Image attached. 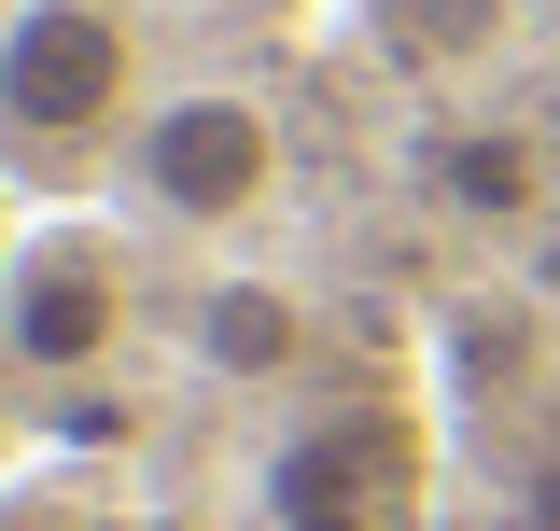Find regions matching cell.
<instances>
[{
    "mask_svg": "<svg viewBox=\"0 0 560 531\" xmlns=\"http://www.w3.org/2000/svg\"><path fill=\"white\" fill-rule=\"evenodd\" d=\"M127 197L154 224H253L280 197V113L238 98V84H197V98H154L127 127Z\"/></svg>",
    "mask_w": 560,
    "mask_h": 531,
    "instance_id": "1",
    "label": "cell"
},
{
    "mask_svg": "<svg viewBox=\"0 0 560 531\" xmlns=\"http://www.w3.org/2000/svg\"><path fill=\"white\" fill-rule=\"evenodd\" d=\"M140 43L113 0H14L0 14V127L14 140H98L127 127Z\"/></svg>",
    "mask_w": 560,
    "mask_h": 531,
    "instance_id": "2",
    "label": "cell"
},
{
    "mask_svg": "<svg viewBox=\"0 0 560 531\" xmlns=\"http://www.w3.org/2000/svg\"><path fill=\"white\" fill-rule=\"evenodd\" d=\"M0 350L28 378H84L127 350V252L84 238V224H43L0 252Z\"/></svg>",
    "mask_w": 560,
    "mask_h": 531,
    "instance_id": "3",
    "label": "cell"
},
{
    "mask_svg": "<svg viewBox=\"0 0 560 531\" xmlns=\"http://www.w3.org/2000/svg\"><path fill=\"white\" fill-rule=\"evenodd\" d=\"M407 475H420L407 420H308V434L267 462V518H280V531H294V518H323V531H393V518H407Z\"/></svg>",
    "mask_w": 560,
    "mask_h": 531,
    "instance_id": "4",
    "label": "cell"
},
{
    "mask_svg": "<svg viewBox=\"0 0 560 531\" xmlns=\"http://www.w3.org/2000/svg\"><path fill=\"white\" fill-rule=\"evenodd\" d=\"M420 182H434V210H463V224H533L547 210V154L518 127H434L420 140Z\"/></svg>",
    "mask_w": 560,
    "mask_h": 531,
    "instance_id": "5",
    "label": "cell"
},
{
    "mask_svg": "<svg viewBox=\"0 0 560 531\" xmlns=\"http://www.w3.org/2000/svg\"><path fill=\"white\" fill-rule=\"evenodd\" d=\"M197 364L210 378H294L308 364V308L280 280H210L197 294Z\"/></svg>",
    "mask_w": 560,
    "mask_h": 531,
    "instance_id": "6",
    "label": "cell"
},
{
    "mask_svg": "<svg viewBox=\"0 0 560 531\" xmlns=\"http://www.w3.org/2000/svg\"><path fill=\"white\" fill-rule=\"evenodd\" d=\"M407 28H420V57H477L504 28V0H407Z\"/></svg>",
    "mask_w": 560,
    "mask_h": 531,
    "instance_id": "7",
    "label": "cell"
},
{
    "mask_svg": "<svg viewBox=\"0 0 560 531\" xmlns=\"http://www.w3.org/2000/svg\"><path fill=\"white\" fill-rule=\"evenodd\" d=\"M294 531H323V518H294Z\"/></svg>",
    "mask_w": 560,
    "mask_h": 531,
    "instance_id": "8",
    "label": "cell"
}]
</instances>
